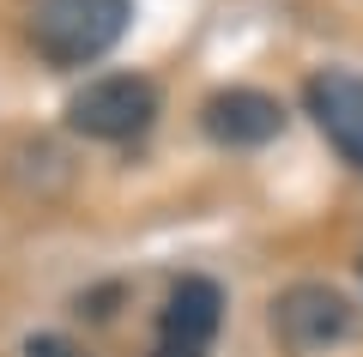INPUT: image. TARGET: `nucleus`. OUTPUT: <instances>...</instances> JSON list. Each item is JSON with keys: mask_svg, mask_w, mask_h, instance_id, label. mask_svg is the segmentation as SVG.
<instances>
[{"mask_svg": "<svg viewBox=\"0 0 363 357\" xmlns=\"http://www.w3.org/2000/svg\"><path fill=\"white\" fill-rule=\"evenodd\" d=\"M303 103H309L315 128L327 133V145H333L351 170H363V79L327 67V73H315L309 85H303Z\"/></svg>", "mask_w": 363, "mask_h": 357, "instance_id": "obj_5", "label": "nucleus"}, {"mask_svg": "<svg viewBox=\"0 0 363 357\" xmlns=\"http://www.w3.org/2000/svg\"><path fill=\"white\" fill-rule=\"evenodd\" d=\"M128 18H133V0H37L30 43L55 67H85V61H104L128 37Z\"/></svg>", "mask_w": 363, "mask_h": 357, "instance_id": "obj_1", "label": "nucleus"}, {"mask_svg": "<svg viewBox=\"0 0 363 357\" xmlns=\"http://www.w3.org/2000/svg\"><path fill=\"white\" fill-rule=\"evenodd\" d=\"M25 357H73V345H61V339H30Z\"/></svg>", "mask_w": 363, "mask_h": 357, "instance_id": "obj_7", "label": "nucleus"}, {"mask_svg": "<svg viewBox=\"0 0 363 357\" xmlns=\"http://www.w3.org/2000/svg\"><path fill=\"white\" fill-rule=\"evenodd\" d=\"M152 121H157V85L140 73H104L67 97V128L104 145L140 140Z\"/></svg>", "mask_w": 363, "mask_h": 357, "instance_id": "obj_2", "label": "nucleus"}, {"mask_svg": "<svg viewBox=\"0 0 363 357\" xmlns=\"http://www.w3.org/2000/svg\"><path fill=\"white\" fill-rule=\"evenodd\" d=\"M200 128H206L218 145H267V140H279V128H285V109H279V97H267V91L230 85V91H218V97H206Z\"/></svg>", "mask_w": 363, "mask_h": 357, "instance_id": "obj_6", "label": "nucleus"}, {"mask_svg": "<svg viewBox=\"0 0 363 357\" xmlns=\"http://www.w3.org/2000/svg\"><path fill=\"white\" fill-rule=\"evenodd\" d=\"M224 321V291L212 279H182L157 315V351L152 357H206L212 333Z\"/></svg>", "mask_w": 363, "mask_h": 357, "instance_id": "obj_4", "label": "nucleus"}, {"mask_svg": "<svg viewBox=\"0 0 363 357\" xmlns=\"http://www.w3.org/2000/svg\"><path fill=\"white\" fill-rule=\"evenodd\" d=\"M272 333L285 339V351L309 357V351H327V345H339L351 333V303L333 291V285H291L279 303H272Z\"/></svg>", "mask_w": 363, "mask_h": 357, "instance_id": "obj_3", "label": "nucleus"}]
</instances>
